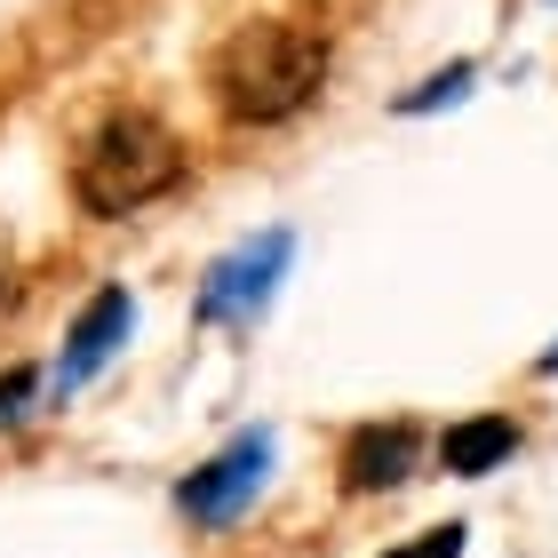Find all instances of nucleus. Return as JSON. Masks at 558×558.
Returning a JSON list of instances; mask_svg holds the SVG:
<instances>
[{"label": "nucleus", "mask_w": 558, "mask_h": 558, "mask_svg": "<svg viewBox=\"0 0 558 558\" xmlns=\"http://www.w3.org/2000/svg\"><path fill=\"white\" fill-rule=\"evenodd\" d=\"M208 88H216V112L232 120V129H279V120H295L327 88V33H312V24H295V16L240 24V33L216 48Z\"/></svg>", "instance_id": "nucleus-1"}, {"label": "nucleus", "mask_w": 558, "mask_h": 558, "mask_svg": "<svg viewBox=\"0 0 558 558\" xmlns=\"http://www.w3.org/2000/svg\"><path fill=\"white\" fill-rule=\"evenodd\" d=\"M175 184H184V144H175V129L160 112H136V105L105 112L88 129L81 160H72V199H81L88 216H105V223L168 199Z\"/></svg>", "instance_id": "nucleus-2"}, {"label": "nucleus", "mask_w": 558, "mask_h": 558, "mask_svg": "<svg viewBox=\"0 0 558 558\" xmlns=\"http://www.w3.org/2000/svg\"><path fill=\"white\" fill-rule=\"evenodd\" d=\"M288 264H295V232H288V223H271V232L240 240L232 256L208 264V279H199V295H192V312L208 319V327H256V319L271 312L279 279H288Z\"/></svg>", "instance_id": "nucleus-3"}, {"label": "nucleus", "mask_w": 558, "mask_h": 558, "mask_svg": "<svg viewBox=\"0 0 558 558\" xmlns=\"http://www.w3.org/2000/svg\"><path fill=\"white\" fill-rule=\"evenodd\" d=\"M271 454H279V439L256 423V430H232L199 471H184L175 478V511H184L192 526H232V519H247L256 511V495L271 487Z\"/></svg>", "instance_id": "nucleus-4"}, {"label": "nucleus", "mask_w": 558, "mask_h": 558, "mask_svg": "<svg viewBox=\"0 0 558 558\" xmlns=\"http://www.w3.org/2000/svg\"><path fill=\"white\" fill-rule=\"evenodd\" d=\"M136 336V295L129 288H96L81 303V319L64 327V351H57V367H48V408H64L81 384H96L112 360H120V343Z\"/></svg>", "instance_id": "nucleus-5"}, {"label": "nucleus", "mask_w": 558, "mask_h": 558, "mask_svg": "<svg viewBox=\"0 0 558 558\" xmlns=\"http://www.w3.org/2000/svg\"><path fill=\"white\" fill-rule=\"evenodd\" d=\"M343 471V495H399L408 478L423 471V423L391 415V423H360L336 454Z\"/></svg>", "instance_id": "nucleus-6"}, {"label": "nucleus", "mask_w": 558, "mask_h": 558, "mask_svg": "<svg viewBox=\"0 0 558 558\" xmlns=\"http://www.w3.org/2000/svg\"><path fill=\"white\" fill-rule=\"evenodd\" d=\"M511 454H519L511 415H463V423L439 430V471H454V478H487V471L511 463Z\"/></svg>", "instance_id": "nucleus-7"}, {"label": "nucleus", "mask_w": 558, "mask_h": 558, "mask_svg": "<svg viewBox=\"0 0 558 558\" xmlns=\"http://www.w3.org/2000/svg\"><path fill=\"white\" fill-rule=\"evenodd\" d=\"M471 81H478V64H447V72H430V81L423 88H408V96H399V112H439V105H463V96H471Z\"/></svg>", "instance_id": "nucleus-8"}, {"label": "nucleus", "mask_w": 558, "mask_h": 558, "mask_svg": "<svg viewBox=\"0 0 558 558\" xmlns=\"http://www.w3.org/2000/svg\"><path fill=\"white\" fill-rule=\"evenodd\" d=\"M40 399H48V375L40 367H9V375H0V430H16Z\"/></svg>", "instance_id": "nucleus-9"}, {"label": "nucleus", "mask_w": 558, "mask_h": 558, "mask_svg": "<svg viewBox=\"0 0 558 558\" xmlns=\"http://www.w3.org/2000/svg\"><path fill=\"white\" fill-rule=\"evenodd\" d=\"M463 535L471 526H430V535H415V543H399V550H384V558H463Z\"/></svg>", "instance_id": "nucleus-10"}, {"label": "nucleus", "mask_w": 558, "mask_h": 558, "mask_svg": "<svg viewBox=\"0 0 558 558\" xmlns=\"http://www.w3.org/2000/svg\"><path fill=\"white\" fill-rule=\"evenodd\" d=\"M543 375H558V343H550V351H543Z\"/></svg>", "instance_id": "nucleus-11"}]
</instances>
